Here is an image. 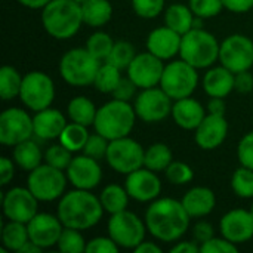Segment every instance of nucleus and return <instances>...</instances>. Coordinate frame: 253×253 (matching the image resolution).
I'll return each instance as SVG.
<instances>
[{
    "mask_svg": "<svg viewBox=\"0 0 253 253\" xmlns=\"http://www.w3.org/2000/svg\"><path fill=\"white\" fill-rule=\"evenodd\" d=\"M190 215L182 202L170 197L156 199L145 212V225L148 233L166 243L179 240L190 227Z\"/></svg>",
    "mask_w": 253,
    "mask_h": 253,
    "instance_id": "obj_1",
    "label": "nucleus"
},
{
    "mask_svg": "<svg viewBox=\"0 0 253 253\" xmlns=\"http://www.w3.org/2000/svg\"><path fill=\"white\" fill-rule=\"evenodd\" d=\"M104 208L99 197L90 193V190L76 188L68 191L59 199L56 215L64 227L76 230H89L95 227L102 215Z\"/></svg>",
    "mask_w": 253,
    "mask_h": 253,
    "instance_id": "obj_2",
    "label": "nucleus"
},
{
    "mask_svg": "<svg viewBox=\"0 0 253 253\" xmlns=\"http://www.w3.org/2000/svg\"><path fill=\"white\" fill-rule=\"evenodd\" d=\"M82 24H84L82 3L76 0H50L42 9V25L53 39H71L79 33Z\"/></svg>",
    "mask_w": 253,
    "mask_h": 253,
    "instance_id": "obj_3",
    "label": "nucleus"
},
{
    "mask_svg": "<svg viewBox=\"0 0 253 253\" xmlns=\"http://www.w3.org/2000/svg\"><path fill=\"white\" fill-rule=\"evenodd\" d=\"M136 117L138 116L130 102L113 98L101 108H98L93 127L95 132L105 136L108 141H113L129 136L133 130Z\"/></svg>",
    "mask_w": 253,
    "mask_h": 253,
    "instance_id": "obj_4",
    "label": "nucleus"
},
{
    "mask_svg": "<svg viewBox=\"0 0 253 253\" xmlns=\"http://www.w3.org/2000/svg\"><path fill=\"white\" fill-rule=\"evenodd\" d=\"M219 46L221 43L212 33L203 28H193L182 36L179 55L181 59L197 70L209 68L219 59Z\"/></svg>",
    "mask_w": 253,
    "mask_h": 253,
    "instance_id": "obj_5",
    "label": "nucleus"
},
{
    "mask_svg": "<svg viewBox=\"0 0 253 253\" xmlns=\"http://www.w3.org/2000/svg\"><path fill=\"white\" fill-rule=\"evenodd\" d=\"M101 61L96 59L86 47H74L67 50L59 61V74L65 83L71 86L93 84Z\"/></svg>",
    "mask_w": 253,
    "mask_h": 253,
    "instance_id": "obj_6",
    "label": "nucleus"
},
{
    "mask_svg": "<svg viewBox=\"0 0 253 253\" xmlns=\"http://www.w3.org/2000/svg\"><path fill=\"white\" fill-rule=\"evenodd\" d=\"M197 84H199L197 68L190 65L184 59H178L165 65V71L159 86L172 99L176 101L191 96Z\"/></svg>",
    "mask_w": 253,
    "mask_h": 253,
    "instance_id": "obj_7",
    "label": "nucleus"
},
{
    "mask_svg": "<svg viewBox=\"0 0 253 253\" xmlns=\"http://www.w3.org/2000/svg\"><path fill=\"white\" fill-rule=\"evenodd\" d=\"M67 173L47 163L33 169L27 178V187L39 202H53L64 196Z\"/></svg>",
    "mask_w": 253,
    "mask_h": 253,
    "instance_id": "obj_8",
    "label": "nucleus"
},
{
    "mask_svg": "<svg viewBox=\"0 0 253 253\" xmlns=\"http://www.w3.org/2000/svg\"><path fill=\"white\" fill-rule=\"evenodd\" d=\"M144 157L145 150L142 145L129 136L110 141L105 156L108 166L122 175H129L130 172L144 168Z\"/></svg>",
    "mask_w": 253,
    "mask_h": 253,
    "instance_id": "obj_9",
    "label": "nucleus"
},
{
    "mask_svg": "<svg viewBox=\"0 0 253 253\" xmlns=\"http://www.w3.org/2000/svg\"><path fill=\"white\" fill-rule=\"evenodd\" d=\"M147 225L136 213L122 211L111 215L108 221V236L123 249H135L145 239Z\"/></svg>",
    "mask_w": 253,
    "mask_h": 253,
    "instance_id": "obj_10",
    "label": "nucleus"
},
{
    "mask_svg": "<svg viewBox=\"0 0 253 253\" xmlns=\"http://www.w3.org/2000/svg\"><path fill=\"white\" fill-rule=\"evenodd\" d=\"M18 98L31 111L49 108L55 99L53 80L43 71H30L22 79Z\"/></svg>",
    "mask_w": 253,
    "mask_h": 253,
    "instance_id": "obj_11",
    "label": "nucleus"
},
{
    "mask_svg": "<svg viewBox=\"0 0 253 253\" xmlns=\"http://www.w3.org/2000/svg\"><path fill=\"white\" fill-rule=\"evenodd\" d=\"M219 62L230 71L240 73L253 65V42L248 36L231 34L219 46Z\"/></svg>",
    "mask_w": 253,
    "mask_h": 253,
    "instance_id": "obj_12",
    "label": "nucleus"
},
{
    "mask_svg": "<svg viewBox=\"0 0 253 253\" xmlns=\"http://www.w3.org/2000/svg\"><path fill=\"white\" fill-rule=\"evenodd\" d=\"M172 98L162 87L142 89L135 98L133 108L138 116L145 123H157L165 120L172 114Z\"/></svg>",
    "mask_w": 253,
    "mask_h": 253,
    "instance_id": "obj_13",
    "label": "nucleus"
},
{
    "mask_svg": "<svg viewBox=\"0 0 253 253\" xmlns=\"http://www.w3.org/2000/svg\"><path fill=\"white\" fill-rule=\"evenodd\" d=\"M34 135L33 117L22 108H7L0 114V142L6 147H15L19 142L31 139Z\"/></svg>",
    "mask_w": 253,
    "mask_h": 253,
    "instance_id": "obj_14",
    "label": "nucleus"
},
{
    "mask_svg": "<svg viewBox=\"0 0 253 253\" xmlns=\"http://www.w3.org/2000/svg\"><path fill=\"white\" fill-rule=\"evenodd\" d=\"M3 213L9 221L28 224L39 212V200L28 187H13L3 194Z\"/></svg>",
    "mask_w": 253,
    "mask_h": 253,
    "instance_id": "obj_15",
    "label": "nucleus"
},
{
    "mask_svg": "<svg viewBox=\"0 0 253 253\" xmlns=\"http://www.w3.org/2000/svg\"><path fill=\"white\" fill-rule=\"evenodd\" d=\"M165 71L163 59L157 58L151 52L138 53L127 67V77L141 89H148L160 84Z\"/></svg>",
    "mask_w": 253,
    "mask_h": 253,
    "instance_id": "obj_16",
    "label": "nucleus"
},
{
    "mask_svg": "<svg viewBox=\"0 0 253 253\" xmlns=\"http://www.w3.org/2000/svg\"><path fill=\"white\" fill-rule=\"evenodd\" d=\"M125 188L127 190L130 199L147 203L159 199L162 193V182L157 176V172L141 168L126 175Z\"/></svg>",
    "mask_w": 253,
    "mask_h": 253,
    "instance_id": "obj_17",
    "label": "nucleus"
},
{
    "mask_svg": "<svg viewBox=\"0 0 253 253\" xmlns=\"http://www.w3.org/2000/svg\"><path fill=\"white\" fill-rule=\"evenodd\" d=\"M65 173L73 187L80 190H93L102 179V169L98 160L86 154L73 157Z\"/></svg>",
    "mask_w": 253,
    "mask_h": 253,
    "instance_id": "obj_18",
    "label": "nucleus"
},
{
    "mask_svg": "<svg viewBox=\"0 0 253 253\" xmlns=\"http://www.w3.org/2000/svg\"><path fill=\"white\" fill-rule=\"evenodd\" d=\"M221 236L234 245H242L253 237V215L246 209H233L219 221Z\"/></svg>",
    "mask_w": 253,
    "mask_h": 253,
    "instance_id": "obj_19",
    "label": "nucleus"
},
{
    "mask_svg": "<svg viewBox=\"0 0 253 253\" xmlns=\"http://www.w3.org/2000/svg\"><path fill=\"white\" fill-rule=\"evenodd\" d=\"M194 132L196 144L202 150L212 151L224 144L228 135V122L224 114L208 113Z\"/></svg>",
    "mask_w": 253,
    "mask_h": 253,
    "instance_id": "obj_20",
    "label": "nucleus"
},
{
    "mask_svg": "<svg viewBox=\"0 0 253 253\" xmlns=\"http://www.w3.org/2000/svg\"><path fill=\"white\" fill-rule=\"evenodd\" d=\"M27 228L30 240L42 249H47L58 245L64 225L58 215L55 216L50 213H37L27 224Z\"/></svg>",
    "mask_w": 253,
    "mask_h": 253,
    "instance_id": "obj_21",
    "label": "nucleus"
},
{
    "mask_svg": "<svg viewBox=\"0 0 253 253\" xmlns=\"http://www.w3.org/2000/svg\"><path fill=\"white\" fill-rule=\"evenodd\" d=\"M181 40H182V36L173 31L172 28H169L168 25L159 27L148 34L147 50L163 61L172 59L173 56L179 53Z\"/></svg>",
    "mask_w": 253,
    "mask_h": 253,
    "instance_id": "obj_22",
    "label": "nucleus"
},
{
    "mask_svg": "<svg viewBox=\"0 0 253 253\" xmlns=\"http://www.w3.org/2000/svg\"><path fill=\"white\" fill-rule=\"evenodd\" d=\"M33 126H34V135L37 138L44 141H52V139H59L62 130L67 126V120L59 110L49 107L36 111V114L33 116Z\"/></svg>",
    "mask_w": 253,
    "mask_h": 253,
    "instance_id": "obj_23",
    "label": "nucleus"
},
{
    "mask_svg": "<svg viewBox=\"0 0 253 253\" xmlns=\"http://www.w3.org/2000/svg\"><path fill=\"white\" fill-rule=\"evenodd\" d=\"M175 120V123L185 130H196L197 126L203 122V119L206 117V111L203 108V105L191 98H182V99H176L172 105V114H170Z\"/></svg>",
    "mask_w": 253,
    "mask_h": 253,
    "instance_id": "obj_24",
    "label": "nucleus"
},
{
    "mask_svg": "<svg viewBox=\"0 0 253 253\" xmlns=\"http://www.w3.org/2000/svg\"><path fill=\"white\" fill-rule=\"evenodd\" d=\"M236 74L224 65L211 68L203 77V89L211 98H225L234 90Z\"/></svg>",
    "mask_w": 253,
    "mask_h": 253,
    "instance_id": "obj_25",
    "label": "nucleus"
},
{
    "mask_svg": "<svg viewBox=\"0 0 253 253\" xmlns=\"http://www.w3.org/2000/svg\"><path fill=\"white\" fill-rule=\"evenodd\" d=\"M181 202L191 218H202L215 209L216 197L208 187H194L185 193Z\"/></svg>",
    "mask_w": 253,
    "mask_h": 253,
    "instance_id": "obj_26",
    "label": "nucleus"
},
{
    "mask_svg": "<svg viewBox=\"0 0 253 253\" xmlns=\"http://www.w3.org/2000/svg\"><path fill=\"white\" fill-rule=\"evenodd\" d=\"M196 15L187 4H170L165 12V25L184 36L194 27Z\"/></svg>",
    "mask_w": 253,
    "mask_h": 253,
    "instance_id": "obj_27",
    "label": "nucleus"
},
{
    "mask_svg": "<svg viewBox=\"0 0 253 253\" xmlns=\"http://www.w3.org/2000/svg\"><path fill=\"white\" fill-rule=\"evenodd\" d=\"M83 22L89 27H102L113 16V6L108 0H84L82 3Z\"/></svg>",
    "mask_w": 253,
    "mask_h": 253,
    "instance_id": "obj_28",
    "label": "nucleus"
},
{
    "mask_svg": "<svg viewBox=\"0 0 253 253\" xmlns=\"http://www.w3.org/2000/svg\"><path fill=\"white\" fill-rule=\"evenodd\" d=\"M43 159L44 154L42 153L40 147L31 139L19 142L13 147V162L27 172H31L33 169L39 168Z\"/></svg>",
    "mask_w": 253,
    "mask_h": 253,
    "instance_id": "obj_29",
    "label": "nucleus"
},
{
    "mask_svg": "<svg viewBox=\"0 0 253 253\" xmlns=\"http://www.w3.org/2000/svg\"><path fill=\"white\" fill-rule=\"evenodd\" d=\"M30 240L28 236V228L27 224L18 222V221H9L7 224L3 225L1 230V245L3 248L0 252H19L21 248Z\"/></svg>",
    "mask_w": 253,
    "mask_h": 253,
    "instance_id": "obj_30",
    "label": "nucleus"
},
{
    "mask_svg": "<svg viewBox=\"0 0 253 253\" xmlns=\"http://www.w3.org/2000/svg\"><path fill=\"white\" fill-rule=\"evenodd\" d=\"M96 113H98V108L86 96H74L67 105V114L70 120L83 126L93 125Z\"/></svg>",
    "mask_w": 253,
    "mask_h": 253,
    "instance_id": "obj_31",
    "label": "nucleus"
},
{
    "mask_svg": "<svg viewBox=\"0 0 253 253\" xmlns=\"http://www.w3.org/2000/svg\"><path fill=\"white\" fill-rule=\"evenodd\" d=\"M129 199H130V196H129L127 190L125 187L117 185V184L107 185L99 196V200H101L104 211L108 212L110 215L126 211L127 205H129Z\"/></svg>",
    "mask_w": 253,
    "mask_h": 253,
    "instance_id": "obj_32",
    "label": "nucleus"
},
{
    "mask_svg": "<svg viewBox=\"0 0 253 253\" xmlns=\"http://www.w3.org/2000/svg\"><path fill=\"white\" fill-rule=\"evenodd\" d=\"M172 162H173V154L168 144L156 142V144H151L145 150L144 168H147L150 170L165 172Z\"/></svg>",
    "mask_w": 253,
    "mask_h": 253,
    "instance_id": "obj_33",
    "label": "nucleus"
},
{
    "mask_svg": "<svg viewBox=\"0 0 253 253\" xmlns=\"http://www.w3.org/2000/svg\"><path fill=\"white\" fill-rule=\"evenodd\" d=\"M22 79L24 77L12 65H3L0 68V96L3 101H10L19 96Z\"/></svg>",
    "mask_w": 253,
    "mask_h": 253,
    "instance_id": "obj_34",
    "label": "nucleus"
},
{
    "mask_svg": "<svg viewBox=\"0 0 253 253\" xmlns=\"http://www.w3.org/2000/svg\"><path fill=\"white\" fill-rule=\"evenodd\" d=\"M87 138H89L87 126L73 122V123H67L65 129L62 130L59 136V142L64 147H67L71 153H76V151L83 150Z\"/></svg>",
    "mask_w": 253,
    "mask_h": 253,
    "instance_id": "obj_35",
    "label": "nucleus"
},
{
    "mask_svg": "<svg viewBox=\"0 0 253 253\" xmlns=\"http://www.w3.org/2000/svg\"><path fill=\"white\" fill-rule=\"evenodd\" d=\"M122 70H119L117 67H114L110 62H104L101 64L96 77H95V87L101 92V93H113L114 89L119 86L120 80H122Z\"/></svg>",
    "mask_w": 253,
    "mask_h": 253,
    "instance_id": "obj_36",
    "label": "nucleus"
},
{
    "mask_svg": "<svg viewBox=\"0 0 253 253\" xmlns=\"http://www.w3.org/2000/svg\"><path fill=\"white\" fill-rule=\"evenodd\" d=\"M86 245L87 242L80 230L64 227L56 246L62 253H82L86 252Z\"/></svg>",
    "mask_w": 253,
    "mask_h": 253,
    "instance_id": "obj_37",
    "label": "nucleus"
},
{
    "mask_svg": "<svg viewBox=\"0 0 253 253\" xmlns=\"http://www.w3.org/2000/svg\"><path fill=\"white\" fill-rule=\"evenodd\" d=\"M231 188L240 199H253V169L239 168L231 176Z\"/></svg>",
    "mask_w": 253,
    "mask_h": 253,
    "instance_id": "obj_38",
    "label": "nucleus"
},
{
    "mask_svg": "<svg viewBox=\"0 0 253 253\" xmlns=\"http://www.w3.org/2000/svg\"><path fill=\"white\" fill-rule=\"evenodd\" d=\"M135 56H136L135 47L126 40H119V42H114V46L105 62L113 64L119 70H127V67L130 65Z\"/></svg>",
    "mask_w": 253,
    "mask_h": 253,
    "instance_id": "obj_39",
    "label": "nucleus"
},
{
    "mask_svg": "<svg viewBox=\"0 0 253 253\" xmlns=\"http://www.w3.org/2000/svg\"><path fill=\"white\" fill-rule=\"evenodd\" d=\"M114 46V40L110 34L104 33V31H96L92 36H89L87 42H86V49L101 62L107 61L111 49Z\"/></svg>",
    "mask_w": 253,
    "mask_h": 253,
    "instance_id": "obj_40",
    "label": "nucleus"
},
{
    "mask_svg": "<svg viewBox=\"0 0 253 253\" xmlns=\"http://www.w3.org/2000/svg\"><path fill=\"white\" fill-rule=\"evenodd\" d=\"M71 160H73L71 151L67 147H64L61 142L50 145L44 153V162L56 169H61V170H67Z\"/></svg>",
    "mask_w": 253,
    "mask_h": 253,
    "instance_id": "obj_41",
    "label": "nucleus"
},
{
    "mask_svg": "<svg viewBox=\"0 0 253 253\" xmlns=\"http://www.w3.org/2000/svg\"><path fill=\"white\" fill-rule=\"evenodd\" d=\"M166 179L173 185H185L194 178V172L190 165L184 162H172L165 170Z\"/></svg>",
    "mask_w": 253,
    "mask_h": 253,
    "instance_id": "obj_42",
    "label": "nucleus"
},
{
    "mask_svg": "<svg viewBox=\"0 0 253 253\" xmlns=\"http://www.w3.org/2000/svg\"><path fill=\"white\" fill-rule=\"evenodd\" d=\"M190 7L193 13L199 18H213L224 9L222 0H190Z\"/></svg>",
    "mask_w": 253,
    "mask_h": 253,
    "instance_id": "obj_43",
    "label": "nucleus"
},
{
    "mask_svg": "<svg viewBox=\"0 0 253 253\" xmlns=\"http://www.w3.org/2000/svg\"><path fill=\"white\" fill-rule=\"evenodd\" d=\"M133 12L144 19L159 16L165 9V0H132Z\"/></svg>",
    "mask_w": 253,
    "mask_h": 253,
    "instance_id": "obj_44",
    "label": "nucleus"
},
{
    "mask_svg": "<svg viewBox=\"0 0 253 253\" xmlns=\"http://www.w3.org/2000/svg\"><path fill=\"white\" fill-rule=\"evenodd\" d=\"M108 144H110V141L105 136L95 132L93 135H89V138H87V141H86L82 151H83V154L99 160V159H104L107 156Z\"/></svg>",
    "mask_w": 253,
    "mask_h": 253,
    "instance_id": "obj_45",
    "label": "nucleus"
},
{
    "mask_svg": "<svg viewBox=\"0 0 253 253\" xmlns=\"http://www.w3.org/2000/svg\"><path fill=\"white\" fill-rule=\"evenodd\" d=\"M200 252L203 253H237L239 248L225 237H213L209 242L200 245Z\"/></svg>",
    "mask_w": 253,
    "mask_h": 253,
    "instance_id": "obj_46",
    "label": "nucleus"
},
{
    "mask_svg": "<svg viewBox=\"0 0 253 253\" xmlns=\"http://www.w3.org/2000/svg\"><path fill=\"white\" fill-rule=\"evenodd\" d=\"M237 157L242 166L253 169V130L240 139L237 147Z\"/></svg>",
    "mask_w": 253,
    "mask_h": 253,
    "instance_id": "obj_47",
    "label": "nucleus"
},
{
    "mask_svg": "<svg viewBox=\"0 0 253 253\" xmlns=\"http://www.w3.org/2000/svg\"><path fill=\"white\" fill-rule=\"evenodd\" d=\"M119 251L117 243L108 236V237H95L87 242L86 252L87 253H114Z\"/></svg>",
    "mask_w": 253,
    "mask_h": 253,
    "instance_id": "obj_48",
    "label": "nucleus"
},
{
    "mask_svg": "<svg viewBox=\"0 0 253 253\" xmlns=\"http://www.w3.org/2000/svg\"><path fill=\"white\" fill-rule=\"evenodd\" d=\"M136 89H138V86H136V84L129 79V77H126V79H123V77H122V80H120L119 86L114 89V92H113L111 95H113V98H114V99L129 102V101L135 96Z\"/></svg>",
    "mask_w": 253,
    "mask_h": 253,
    "instance_id": "obj_49",
    "label": "nucleus"
},
{
    "mask_svg": "<svg viewBox=\"0 0 253 253\" xmlns=\"http://www.w3.org/2000/svg\"><path fill=\"white\" fill-rule=\"evenodd\" d=\"M193 237L199 245H203V243H206V242H209L211 239L215 237L213 227L206 221H200L193 228Z\"/></svg>",
    "mask_w": 253,
    "mask_h": 253,
    "instance_id": "obj_50",
    "label": "nucleus"
},
{
    "mask_svg": "<svg viewBox=\"0 0 253 253\" xmlns=\"http://www.w3.org/2000/svg\"><path fill=\"white\" fill-rule=\"evenodd\" d=\"M234 89L240 93H251L253 90V76L249 70L236 73Z\"/></svg>",
    "mask_w": 253,
    "mask_h": 253,
    "instance_id": "obj_51",
    "label": "nucleus"
},
{
    "mask_svg": "<svg viewBox=\"0 0 253 253\" xmlns=\"http://www.w3.org/2000/svg\"><path fill=\"white\" fill-rule=\"evenodd\" d=\"M13 163L15 162H12L7 157H1V160H0V179H1L0 184L3 187L7 185L15 175V165Z\"/></svg>",
    "mask_w": 253,
    "mask_h": 253,
    "instance_id": "obj_52",
    "label": "nucleus"
},
{
    "mask_svg": "<svg viewBox=\"0 0 253 253\" xmlns=\"http://www.w3.org/2000/svg\"><path fill=\"white\" fill-rule=\"evenodd\" d=\"M224 7L234 13H245L253 9V0H222Z\"/></svg>",
    "mask_w": 253,
    "mask_h": 253,
    "instance_id": "obj_53",
    "label": "nucleus"
},
{
    "mask_svg": "<svg viewBox=\"0 0 253 253\" xmlns=\"http://www.w3.org/2000/svg\"><path fill=\"white\" fill-rule=\"evenodd\" d=\"M172 253H197L200 252V245L194 242H176V245L170 249Z\"/></svg>",
    "mask_w": 253,
    "mask_h": 253,
    "instance_id": "obj_54",
    "label": "nucleus"
},
{
    "mask_svg": "<svg viewBox=\"0 0 253 253\" xmlns=\"http://www.w3.org/2000/svg\"><path fill=\"white\" fill-rule=\"evenodd\" d=\"M225 110H227V105H225L224 98H211L209 99V102H208V111L209 113L225 116Z\"/></svg>",
    "mask_w": 253,
    "mask_h": 253,
    "instance_id": "obj_55",
    "label": "nucleus"
},
{
    "mask_svg": "<svg viewBox=\"0 0 253 253\" xmlns=\"http://www.w3.org/2000/svg\"><path fill=\"white\" fill-rule=\"evenodd\" d=\"M136 253H162V248L157 246L156 243L153 242H142L141 245H138L135 249H133Z\"/></svg>",
    "mask_w": 253,
    "mask_h": 253,
    "instance_id": "obj_56",
    "label": "nucleus"
},
{
    "mask_svg": "<svg viewBox=\"0 0 253 253\" xmlns=\"http://www.w3.org/2000/svg\"><path fill=\"white\" fill-rule=\"evenodd\" d=\"M16 1L28 9H43L50 0H16Z\"/></svg>",
    "mask_w": 253,
    "mask_h": 253,
    "instance_id": "obj_57",
    "label": "nucleus"
},
{
    "mask_svg": "<svg viewBox=\"0 0 253 253\" xmlns=\"http://www.w3.org/2000/svg\"><path fill=\"white\" fill-rule=\"evenodd\" d=\"M43 251L40 246H37L36 243H33L31 240H28L22 248H21V251L18 253H40Z\"/></svg>",
    "mask_w": 253,
    "mask_h": 253,
    "instance_id": "obj_58",
    "label": "nucleus"
},
{
    "mask_svg": "<svg viewBox=\"0 0 253 253\" xmlns=\"http://www.w3.org/2000/svg\"><path fill=\"white\" fill-rule=\"evenodd\" d=\"M76 1H79V3H83L84 0H76Z\"/></svg>",
    "mask_w": 253,
    "mask_h": 253,
    "instance_id": "obj_59",
    "label": "nucleus"
},
{
    "mask_svg": "<svg viewBox=\"0 0 253 253\" xmlns=\"http://www.w3.org/2000/svg\"><path fill=\"white\" fill-rule=\"evenodd\" d=\"M251 212H252V215H253V205H252V208H251Z\"/></svg>",
    "mask_w": 253,
    "mask_h": 253,
    "instance_id": "obj_60",
    "label": "nucleus"
}]
</instances>
